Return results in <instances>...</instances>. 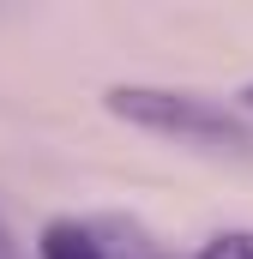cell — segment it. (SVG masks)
<instances>
[{"instance_id": "cell-1", "label": "cell", "mask_w": 253, "mask_h": 259, "mask_svg": "<svg viewBox=\"0 0 253 259\" xmlns=\"http://www.w3.org/2000/svg\"><path fill=\"white\" fill-rule=\"evenodd\" d=\"M103 109L126 121V127L163 133V139H181V145H217V151H247V127L217 109L211 97H193V91H169V84H109L103 91Z\"/></svg>"}, {"instance_id": "cell-2", "label": "cell", "mask_w": 253, "mask_h": 259, "mask_svg": "<svg viewBox=\"0 0 253 259\" xmlns=\"http://www.w3.org/2000/svg\"><path fill=\"white\" fill-rule=\"evenodd\" d=\"M43 259H103V241L85 223L55 217V223H43Z\"/></svg>"}, {"instance_id": "cell-3", "label": "cell", "mask_w": 253, "mask_h": 259, "mask_svg": "<svg viewBox=\"0 0 253 259\" xmlns=\"http://www.w3.org/2000/svg\"><path fill=\"white\" fill-rule=\"evenodd\" d=\"M193 259H253V229H223V235H211Z\"/></svg>"}, {"instance_id": "cell-4", "label": "cell", "mask_w": 253, "mask_h": 259, "mask_svg": "<svg viewBox=\"0 0 253 259\" xmlns=\"http://www.w3.org/2000/svg\"><path fill=\"white\" fill-rule=\"evenodd\" d=\"M241 97H247V109H253V84H247V91H241Z\"/></svg>"}]
</instances>
